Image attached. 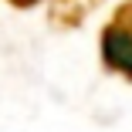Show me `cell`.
Listing matches in <instances>:
<instances>
[{
    "mask_svg": "<svg viewBox=\"0 0 132 132\" xmlns=\"http://www.w3.org/2000/svg\"><path fill=\"white\" fill-rule=\"evenodd\" d=\"M102 58H105L109 68L132 78V31L112 20L105 27V34H102Z\"/></svg>",
    "mask_w": 132,
    "mask_h": 132,
    "instance_id": "obj_1",
    "label": "cell"
},
{
    "mask_svg": "<svg viewBox=\"0 0 132 132\" xmlns=\"http://www.w3.org/2000/svg\"><path fill=\"white\" fill-rule=\"evenodd\" d=\"M10 4H17V7H31V4H37V0H10Z\"/></svg>",
    "mask_w": 132,
    "mask_h": 132,
    "instance_id": "obj_2",
    "label": "cell"
}]
</instances>
